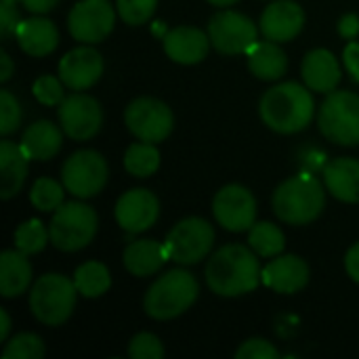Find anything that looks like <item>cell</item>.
Returning <instances> with one entry per match:
<instances>
[{
    "mask_svg": "<svg viewBox=\"0 0 359 359\" xmlns=\"http://www.w3.org/2000/svg\"><path fill=\"white\" fill-rule=\"evenodd\" d=\"M19 25V11L17 0H0V34L2 38H8L15 34Z\"/></svg>",
    "mask_w": 359,
    "mask_h": 359,
    "instance_id": "obj_39",
    "label": "cell"
},
{
    "mask_svg": "<svg viewBox=\"0 0 359 359\" xmlns=\"http://www.w3.org/2000/svg\"><path fill=\"white\" fill-rule=\"evenodd\" d=\"M32 286V263L21 250H4L0 255V294L15 299Z\"/></svg>",
    "mask_w": 359,
    "mask_h": 359,
    "instance_id": "obj_27",
    "label": "cell"
},
{
    "mask_svg": "<svg viewBox=\"0 0 359 359\" xmlns=\"http://www.w3.org/2000/svg\"><path fill=\"white\" fill-rule=\"evenodd\" d=\"M320 133L337 145H359V95L351 90H332L320 105Z\"/></svg>",
    "mask_w": 359,
    "mask_h": 359,
    "instance_id": "obj_7",
    "label": "cell"
},
{
    "mask_svg": "<svg viewBox=\"0 0 359 359\" xmlns=\"http://www.w3.org/2000/svg\"><path fill=\"white\" fill-rule=\"evenodd\" d=\"M63 128H59L50 120H38L23 130L19 145L29 160L46 162L59 154L63 145Z\"/></svg>",
    "mask_w": 359,
    "mask_h": 359,
    "instance_id": "obj_22",
    "label": "cell"
},
{
    "mask_svg": "<svg viewBox=\"0 0 359 359\" xmlns=\"http://www.w3.org/2000/svg\"><path fill=\"white\" fill-rule=\"evenodd\" d=\"M158 8V0H116L118 17L126 25H145Z\"/></svg>",
    "mask_w": 359,
    "mask_h": 359,
    "instance_id": "obj_34",
    "label": "cell"
},
{
    "mask_svg": "<svg viewBox=\"0 0 359 359\" xmlns=\"http://www.w3.org/2000/svg\"><path fill=\"white\" fill-rule=\"evenodd\" d=\"M124 124L139 141L162 143L175 128L172 109L154 97H137L124 109Z\"/></svg>",
    "mask_w": 359,
    "mask_h": 359,
    "instance_id": "obj_9",
    "label": "cell"
},
{
    "mask_svg": "<svg viewBox=\"0 0 359 359\" xmlns=\"http://www.w3.org/2000/svg\"><path fill=\"white\" fill-rule=\"evenodd\" d=\"M200 286L191 271L170 269L162 273L145 292L143 309L151 320L166 322L183 316L198 299Z\"/></svg>",
    "mask_w": 359,
    "mask_h": 359,
    "instance_id": "obj_4",
    "label": "cell"
},
{
    "mask_svg": "<svg viewBox=\"0 0 359 359\" xmlns=\"http://www.w3.org/2000/svg\"><path fill=\"white\" fill-rule=\"evenodd\" d=\"M59 124L74 141H88L99 135L103 126V109L90 95L76 90L59 103Z\"/></svg>",
    "mask_w": 359,
    "mask_h": 359,
    "instance_id": "obj_13",
    "label": "cell"
},
{
    "mask_svg": "<svg viewBox=\"0 0 359 359\" xmlns=\"http://www.w3.org/2000/svg\"><path fill=\"white\" fill-rule=\"evenodd\" d=\"M210 36L208 32H202L194 25H179L164 34L162 46L168 59L181 65H194L206 59L210 48Z\"/></svg>",
    "mask_w": 359,
    "mask_h": 359,
    "instance_id": "obj_19",
    "label": "cell"
},
{
    "mask_svg": "<svg viewBox=\"0 0 359 359\" xmlns=\"http://www.w3.org/2000/svg\"><path fill=\"white\" fill-rule=\"evenodd\" d=\"M339 34L345 40H355L359 36V15H355V13L343 15L339 21Z\"/></svg>",
    "mask_w": 359,
    "mask_h": 359,
    "instance_id": "obj_41",
    "label": "cell"
},
{
    "mask_svg": "<svg viewBox=\"0 0 359 359\" xmlns=\"http://www.w3.org/2000/svg\"><path fill=\"white\" fill-rule=\"evenodd\" d=\"M109 177L107 160L95 149H80L72 154L61 168V183L74 198L86 200L97 196Z\"/></svg>",
    "mask_w": 359,
    "mask_h": 359,
    "instance_id": "obj_10",
    "label": "cell"
},
{
    "mask_svg": "<svg viewBox=\"0 0 359 359\" xmlns=\"http://www.w3.org/2000/svg\"><path fill=\"white\" fill-rule=\"evenodd\" d=\"M263 124L280 135H294L305 130L316 116V101L311 88L303 82H282L271 86L259 103Z\"/></svg>",
    "mask_w": 359,
    "mask_h": 359,
    "instance_id": "obj_2",
    "label": "cell"
},
{
    "mask_svg": "<svg viewBox=\"0 0 359 359\" xmlns=\"http://www.w3.org/2000/svg\"><path fill=\"white\" fill-rule=\"evenodd\" d=\"M212 215L227 231H248L257 223V200L250 189L231 183L217 191L212 200Z\"/></svg>",
    "mask_w": 359,
    "mask_h": 359,
    "instance_id": "obj_14",
    "label": "cell"
},
{
    "mask_svg": "<svg viewBox=\"0 0 359 359\" xmlns=\"http://www.w3.org/2000/svg\"><path fill=\"white\" fill-rule=\"evenodd\" d=\"M246 61H248V69L252 72V76H257L259 80H280L286 69H288V57L284 53V48L280 46V42L273 40H257L248 53H246Z\"/></svg>",
    "mask_w": 359,
    "mask_h": 359,
    "instance_id": "obj_25",
    "label": "cell"
},
{
    "mask_svg": "<svg viewBox=\"0 0 359 359\" xmlns=\"http://www.w3.org/2000/svg\"><path fill=\"white\" fill-rule=\"evenodd\" d=\"M32 93L36 97L38 103L42 105H59L65 99V84L61 78L55 76H40L34 84H32Z\"/></svg>",
    "mask_w": 359,
    "mask_h": 359,
    "instance_id": "obj_35",
    "label": "cell"
},
{
    "mask_svg": "<svg viewBox=\"0 0 359 359\" xmlns=\"http://www.w3.org/2000/svg\"><path fill=\"white\" fill-rule=\"evenodd\" d=\"M301 76L303 82L316 90V93H332L343 74H341V65L334 57V53H330L328 48H313L303 57V65H301Z\"/></svg>",
    "mask_w": 359,
    "mask_h": 359,
    "instance_id": "obj_20",
    "label": "cell"
},
{
    "mask_svg": "<svg viewBox=\"0 0 359 359\" xmlns=\"http://www.w3.org/2000/svg\"><path fill=\"white\" fill-rule=\"evenodd\" d=\"M248 246L263 259H273L284 252L286 248V236L284 231L267 221L255 223L248 229Z\"/></svg>",
    "mask_w": 359,
    "mask_h": 359,
    "instance_id": "obj_29",
    "label": "cell"
},
{
    "mask_svg": "<svg viewBox=\"0 0 359 359\" xmlns=\"http://www.w3.org/2000/svg\"><path fill=\"white\" fill-rule=\"evenodd\" d=\"M78 294L74 280L67 276H40L29 290V311L44 326H61L72 318Z\"/></svg>",
    "mask_w": 359,
    "mask_h": 359,
    "instance_id": "obj_5",
    "label": "cell"
},
{
    "mask_svg": "<svg viewBox=\"0 0 359 359\" xmlns=\"http://www.w3.org/2000/svg\"><path fill=\"white\" fill-rule=\"evenodd\" d=\"M259 27L267 40L290 42L305 27V11L294 0H276L263 11Z\"/></svg>",
    "mask_w": 359,
    "mask_h": 359,
    "instance_id": "obj_17",
    "label": "cell"
},
{
    "mask_svg": "<svg viewBox=\"0 0 359 359\" xmlns=\"http://www.w3.org/2000/svg\"><path fill=\"white\" fill-rule=\"evenodd\" d=\"M160 217V200L149 189H128L116 202V221L128 233L147 231Z\"/></svg>",
    "mask_w": 359,
    "mask_h": 359,
    "instance_id": "obj_15",
    "label": "cell"
},
{
    "mask_svg": "<svg viewBox=\"0 0 359 359\" xmlns=\"http://www.w3.org/2000/svg\"><path fill=\"white\" fill-rule=\"evenodd\" d=\"M99 227V217L84 202H63L50 221V244L61 252H78L86 248Z\"/></svg>",
    "mask_w": 359,
    "mask_h": 359,
    "instance_id": "obj_6",
    "label": "cell"
},
{
    "mask_svg": "<svg viewBox=\"0 0 359 359\" xmlns=\"http://www.w3.org/2000/svg\"><path fill=\"white\" fill-rule=\"evenodd\" d=\"M208 36L221 55H246L257 42L259 29L255 21L238 11H219L208 21Z\"/></svg>",
    "mask_w": 359,
    "mask_h": 359,
    "instance_id": "obj_12",
    "label": "cell"
},
{
    "mask_svg": "<svg viewBox=\"0 0 359 359\" xmlns=\"http://www.w3.org/2000/svg\"><path fill=\"white\" fill-rule=\"evenodd\" d=\"M128 358L130 359H162L164 345L151 332H141L130 339L128 343Z\"/></svg>",
    "mask_w": 359,
    "mask_h": 359,
    "instance_id": "obj_37",
    "label": "cell"
},
{
    "mask_svg": "<svg viewBox=\"0 0 359 359\" xmlns=\"http://www.w3.org/2000/svg\"><path fill=\"white\" fill-rule=\"evenodd\" d=\"M263 284L278 294H297L309 284V265L297 255H278L263 269Z\"/></svg>",
    "mask_w": 359,
    "mask_h": 359,
    "instance_id": "obj_18",
    "label": "cell"
},
{
    "mask_svg": "<svg viewBox=\"0 0 359 359\" xmlns=\"http://www.w3.org/2000/svg\"><path fill=\"white\" fill-rule=\"evenodd\" d=\"M19 48L29 57H46L59 44V29L46 17H29L19 21L15 29Z\"/></svg>",
    "mask_w": 359,
    "mask_h": 359,
    "instance_id": "obj_21",
    "label": "cell"
},
{
    "mask_svg": "<svg viewBox=\"0 0 359 359\" xmlns=\"http://www.w3.org/2000/svg\"><path fill=\"white\" fill-rule=\"evenodd\" d=\"M124 168L128 175L139 177V179H147L151 175L158 172L160 168V151L156 147V143H133L128 145L126 154H124Z\"/></svg>",
    "mask_w": 359,
    "mask_h": 359,
    "instance_id": "obj_30",
    "label": "cell"
},
{
    "mask_svg": "<svg viewBox=\"0 0 359 359\" xmlns=\"http://www.w3.org/2000/svg\"><path fill=\"white\" fill-rule=\"evenodd\" d=\"M116 13L109 0H80L67 15V29L80 44H99L111 34Z\"/></svg>",
    "mask_w": 359,
    "mask_h": 359,
    "instance_id": "obj_11",
    "label": "cell"
},
{
    "mask_svg": "<svg viewBox=\"0 0 359 359\" xmlns=\"http://www.w3.org/2000/svg\"><path fill=\"white\" fill-rule=\"evenodd\" d=\"M343 61L345 67L351 76V80L359 84V42L358 40H349V44L343 50Z\"/></svg>",
    "mask_w": 359,
    "mask_h": 359,
    "instance_id": "obj_40",
    "label": "cell"
},
{
    "mask_svg": "<svg viewBox=\"0 0 359 359\" xmlns=\"http://www.w3.org/2000/svg\"><path fill=\"white\" fill-rule=\"evenodd\" d=\"M19 122H21V105L11 90L2 88L0 90V135L8 137L11 133L17 130Z\"/></svg>",
    "mask_w": 359,
    "mask_h": 359,
    "instance_id": "obj_36",
    "label": "cell"
},
{
    "mask_svg": "<svg viewBox=\"0 0 359 359\" xmlns=\"http://www.w3.org/2000/svg\"><path fill=\"white\" fill-rule=\"evenodd\" d=\"M65 185L48 177H40L29 189V202L40 212H55L65 202Z\"/></svg>",
    "mask_w": 359,
    "mask_h": 359,
    "instance_id": "obj_32",
    "label": "cell"
},
{
    "mask_svg": "<svg viewBox=\"0 0 359 359\" xmlns=\"http://www.w3.org/2000/svg\"><path fill=\"white\" fill-rule=\"evenodd\" d=\"M29 13H34V15H46V13H50L53 8H57V4L61 2V0H19Z\"/></svg>",
    "mask_w": 359,
    "mask_h": 359,
    "instance_id": "obj_43",
    "label": "cell"
},
{
    "mask_svg": "<svg viewBox=\"0 0 359 359\" xmlns=\"http://www.w3.org/2000/svg\"><path fill=\"white\" fill-rule=\"evenodd\" d=\"M8 332H11V318L6 309H0V343L8 341Z\"/></svg>",
    "mask_w": 359,
    "mask_h": 359,
    "instance_id": "obj_45",
    "label": "cell"
},
{
    "mask_svg": "<svg viewBox=\"0 0 359 359\" xmlns=\"http://www.w3.org/2000/svg\"><path fill=\"white\" fill-rule=\"evenodd\" d=\"M13 240H15L17 250L32 257V255H38L46 248V244L50 240V229L38 219H29L15 229Z\"/></svg>",
    "mask_w": 359,
    "mask_h": 359,
    "instance_id": "obj_31",
    "label": "cell"
},
{
    "mask_svg": "<svg viewBox=\"0 0 359 359\" xmlns=\"http://www.w3.org/2000/svg\"><path fill=\"white\" fill-rule=\"evenodd\" d=\"M238 359H278L280 351L265 339H248L236 351Z\"/></svg>",
    "mask_w": 359,
    "mask_h": 359,
    "instance_id": "obj_38",
    "label": "cell"
},
{
    "mask_svg": "<svg viewBox=\"0 0 359 359\" xmlns=\"http://www.w3.org/2000/svg\"><path fill=\"white\" fill-rule=\"evenodd\" d=\"M212 6H231V4H236L238 0H208Z\"/></svg>",
    "mask_w": 359,
    "mask_h": 359,
    "instance_id": "obj_46",
    "label": "cell"
},
{
    "mask_svg": "<svg viewBox=\"0 0 359 359\" xmlns=\"http://www.w3.org/2000/svg\"><path fill=\"white\" fill-rule=\"evenodd\" d=\"M46 353V347L38 334L21 332L4 343L2 358L4 359H42Z\"/></svg>",
    "mask_w": 359,
    "mask_h": 359,
    "instance_id": "obj_33",
    "label": "cell"
},
{
    "mask_svg": "<svg viewBox=\"0 0 359 359\" xmlns=\"http://www.w3.org/2000/svg\"><path fill=\"white\" fill-rule=\"evenodd\" d=\"M27 162L29 158L21 149L19 143L8 141L6 137L0 141V198H15L25 179H27Z\"/></svg>",
    "mask_w": 359,
    "mask_h": 359,
    "instance_id": "obj_23",
    "label": "cell"
},
{
    "mask_svg": "<svg viewBox=\"0 0 359 359\" xmlns=\"http://www.w3.org/2000/svg\"><path fill=\"white\" fill-rule=\"evenodd\" d=\"M215 244V227L200 217L179 221L166 236L164 246L168 261L179 265H196L206 259Z\"/></svg>",
    "mask_w": 359,
    "mask_h": 359,
    "instance_id": "obj_8",
    "label": "cell"
},
{
    "mask_svg": "<svg viewBox=\"0 0 359 359\" xmlns=\"http://www.w3.org/2000/svg\"><path fill=\"white\" fill-rule=\"evenodd\" d=\"M345 269H347V276L358 282L359 284V242L353 244L349 250H347V257H345Z\"/></svg>",
    "mask_w": 359,
    "mask_h": 359,
    "instance_id": "obj_42",
    "label": "cell"
},
{
    "mask_svg": "<svg viewBox=\"0 0 359 359\" xmlns=\"http://www.w3.org/2000/svg\"><path fill=\"white\" fill-rule=\"evenodd\" d=\"M168 261L166 246L156 240H135L126 246L122 263L135 278H149L158 273Z\"/></svg>",
    "mask_w": 359,
    "mask_h": 359,
    "instance_id": "obj_26",
    "label": "cell"
},
{
    "mask_svg": "<svg viewBox=\"0 0 359 359\" xmlns=\"http://www.w3.org/2000/svg\"><path fill=\"white\" fill-rule=\"evenodd\" d=\"M259 255L244 244H227L219 248L206 263V284L219 297H242L255 292L263 282Z\"/></svg>",
    "mask_w": 359,
    "mask_h": 359,
    "instance_id": "obj_1",
    "label": "cell"
},
{
    "mask_svg": "<svg viewBox=\"0 0 359 359\" xmlns=\"http://www.w3.org/2000/svg\"><path fill=\"white\" fill-rule=\"evenodd\" d=\"M326 206V194L320 181L301 172L278 185L271 196V208L276 217L288 225H309L313 223Z\"/></svg>",
    "mask_w": 359,
    "mask_h": 359,
    "instance_id": "obj_3",
    "label": "cell"
},
{
    "mask_svg": "<svg viewBox=\"0 0 359 359\" xmlns=\"http://www.w3.org/2000/svg\"><path fill=\"white\" fill-rule=\"evenodd\" d=\"M103 76V57L93 46H78L59 61V78L69 90H86Z\"/></svg>",
    "mask_w": 359,
    "mask_h": 359,
    "instance_id": "obj_16",
    "label": "cell"
},
{
    "mask_svg": "<svg viewBox=\"0 0 359 359\" xmlns=\"http://www.w3.org/2000/svg\"><path fill=\"white\" fill-rule=\"evenodd\" d=\"M13 72H15V65H13L11 55H8L6 50H2V53H0V82L11 80Z\"/></svg>",
    "mask_w": 359,
    "mask_h": 359,
    "instance_id": "obj_44",
    "label": "cell"
},
{
    "mask_svg": "<svg viewBox=\"0 0 359 359\" xmlns=\"http://www.w3.org/2000/svg\"><path fill=\"white\" fill-rule=\"evenodd\" d=\"M74 284L84 299H99L111 288L109 269L99 261H88L80 265L74 273Z\"/></svg>",
    "mask_w": 359,
    "mask_h": 359,
    "instance_id": "obj_28",
    "label": "cell"
},
{
    "mask_svg": "<svg viewBox=\"0 0 359 359\" xmlns=\"http://www.w3.org/2000/svg\"><path fill=\"white\" fill-rule=\"evenodd\" d=\"M326 189L345 204H359V160L337 158L324 166Z\"/></svg>",
    "mask_w": 359,
    "mask_h": 359,
    "instance_id": "obj_24",
    "label": "cell"
}]
</instances>
